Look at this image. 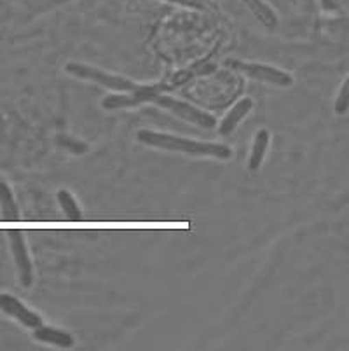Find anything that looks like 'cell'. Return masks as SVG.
<instances>
[{
  "mask_svg": "<svg viewBox=\"0 0 349 351\" xmlns=\"http://www.w3.org/2000/svg\"><path fill=\"white\" fill-rule=\"evenodd\" d=\"M0 212L4 220L14 222L19 219V210L14 201V194H12L11 187L5 182H0Z\"/></svg>",
  "mask_w": 349,
  "mask_h": 351,
  "instance_id": "7c38bea8",
  "label": "cell"
},
{
  "mask_svg": "<svg viewBox=\"0 0 349 351\" xmlns=\"http://www.w3.org/2000/svg\"><path fill=\"white\" fill-rule=\"evenodd\" d=\"M158 93H163V86H143L134 91V93H119V95H108L104 100L101 107L107 110H115V108H131L139 107L145 101H152L154 97Z\"/></svg>",
  "mask_w": 349,
  "mask_h": 351,
  "instance_id": "8992f818",
  "label": "cell"
},
{
  "mask_svg": "<svg viewBox=\"0 0 349 351\" xmlns=\"http://www.w3.org/2000/svg\"><path fill=\"white\" fill-rule=\"evenodd\" d=\"M230 69L238 70V72L245 73L246 77L254 79V81L265 82V84H274L280 88H288L293 84V77L285 70L276 69L271 65H262V63H246L239 62V60H229Z\"/></svg>",
  "mask_w": 349,
  "mask_h": 351,
  "instance_id": "277c9868",
  "label": "cell"
},
{
  "mask_svg": "<svg viewBox=\"0 0 349 351\" xmlns=\"http://www.w3.org/2000/svg\"><path fill=\"white\" fill-rule=\"evenodd\" d=\"M252 108H254V101H252V98H243V100H239L238 104H236L234 107L230 108L229 112H227V116L224 117L222 123H220L219 126L220 135H230V133L234 132L236 128H238V124L248 116Z\"/></svg>",
  "mask_w": 349,
  "mask_h": 351,
  "instance_id": "9c48e42d",
  "label": "cell"
},
{
  "mask_svg": "<svg viewBox=\"0 0 349 351\" xmlns=\"http://www.w3.org/2000/svg\"><path fill=\"white\" fill-rule=\"evenodd\" d=\"M0 309L8 315V317L14 318L19 324L25 325L27 328H37L43 325V318L30 308L23 304V302L16 299L11 293H0Z\"/></svg>",
  "mask_w": 349,
  "mask_h": 351,
  "instance_id": "52a82bcc",
  "label": "cell"
},
{
  "mask_svg": "<svg viewBox=\"0 0 349 351\" xmlns=\"http://www.w3.org/2000/svg\"><path fill=\"white\" fill-rule=\"evenodd\" d=\"M34 337L38 341V343L51 344V346L56 348H72L75 344V339H73L72 334L65 330H60V328L49 327V325H40V327L34 328Z\"/></svg>",
  "mask_w": 349,
  "mask_h": 351,
  "instance_id": "ba28073f",
  "label": "cell"
},
{
  "mask_svg": "<svg viewBox=\"0 0 349 351\" xmlns=\"http://www.w3.org/2000/svg\"><path fill=\"white\" fill-rule=\"evenodd\" d=\"M334 110L339 116H344L349 110V75L346 77V81L342 82L341 89H339V95L337 98H335L334 104Z\"/></svg>",
  "mask_w": 349,
  "mask_h": 351,
  "instance_id": "5bb4252c",
  "label": "cell"
},
{
  "mask_svg": "<svg viewBox=\"0 0 349 351\" xmlns=\"http://www.w3.org/2000/svg\"><path fill=\"white\" fill-rule=\"evenodd\" d=\"M152 104L159 105V107L165 108V110H169L173 116L180 117V119L187 121V123L196 124V126H201V128L215 126V119H213V116H210V114L201 110V108L192 107V105L187 104V101H182L178 100V98L169 97V95L158 93L156 97H154Z\"/></svg>",
  "mask_w": 349,
  "mask_h": 351,
  "instance_id": "3957f363",
  "label": "cell"
},
{
  "mask_svg": "<svg viewBox=\"0 0 349 351\" xmlns=\"http://www.w3.org/2000/svg\"><path fill=\"white\" fill-rule=\"evenodd\" d=\"M243 4L248 8V11L264 25L265 28H276L278 27V16L273 11V8H269L264 0H243Z\"/></svg>",
  "mask_w": 349,
  "mask_h": 351,
  "instance_id": "8fae6325",
  "label": "cell"
},
{
  "mask_svg": "<svg viewBox=\"0 0 349 351\" xmlns=\"http://www.w3.org/2000/svg\"><path fill=\"white\" fill-rule=\"evenodd\" d=\"M56 142L60 143V147H63V149H67V151H70V152H75V154H82V152L88 151L86 143L79 142V140H73L72 136H69V135L58 136Z\"/></svg>",
  "mask_w": 349,
  "mask_h": 351,
  "instance_id": "9a60e30c",
  "label": "cell"
},
{
  "mask_svg": "<svg viewBox=\"0 0 349 351\" xmlns=\"http://www.w3.org/2000/svg\"><path fill=\"white\" fill-rule=\"evenodd\" d=\"M9 247H11L12 258H14V266L18 269L19 282L25 289H30L34 285V266H32V258L28 254L27 241H25L23 232L18 229H9L8 231Z\"/></svg>",
  "mask_w": 349,
  "mask_h": 351,
  "instance_id": "5b68a950",
  "label": "cell"
},
{
  "mask_svg": "<svg viewBox=\"0 0 349 351\" xmlns=\"http://www.w3.org/2000/svg\"><path fill=\"white\" fill-rule=\"evenodd\" d=\"M169 4H178V5H184V8L189 9H200L203 11L206 8V2L204 0H166Z\"/></svg>",
  "mask_w": 349,
  "mask_h": 351,
  "instance_id": "2e32d148",
  "label": "cell"
},
{
  "mask_svg": "<svg viewBox=\"0 0 349 351\" xmlns=\"http://www.w3.org/2000/svg\"><path fill=\"white\" fill-rule=\"evenodd\" d=\"M67 73L73 75L77 79H82V81H91L95 84H100L104 88L114 89V91H123V93H134L142 88V84H136V82L130 81V79L123 77V75H114V73H108L101 69H96V66L86 65V63H67L65 66Z\"/></svg>",
  "mask_w": 349,
  "mask_h": 351,
  "instance_id": "7a4b0ae2",
  "label": "cell"
},
{
  "mask_svg": "<svg viewBox=\"0 0 349 351\" xmlns=\"http://www.w3.org/2000/svg\"><path fill=\"white\" fill-rule=\"evenodd\" d=\"M136 138L140 143L154 149H163V151L182 152V154L196 156V158H215V159H229L232 151L224 143H211V142H197V140L182 138L169 133L150 132V130H142L136 133Z\"/></svg>",
  "mask_w": 349,
  "mask_h": 351,
  "instance_id": "6da1fadb",
  "label": "cell"
},
{
  "mask_svg": "<svg viewBox=\"0 0 349 351\" xmlns=\"http://www.w3.org/2000/svg\"><path fill=\"white\" fill-rule=\"evenodd\" d=\"M56 199H58V203H60V206H62V210H63V213H65L67 219L69 220H81L82 219L81 208H79V205H77L75 197H73L69 191H65V189L60 191V193L56 194Z\"/></svg>",
  "mask_w": 349,
  "mask_h": 351,
  "instance_id": "4fadbf2b",
  "label": "cell"
},
{
  "mask_svg": "<svg viewBox=\"0 0 349 351\" xmlns=\"http://www.w3.org/2000/svg\"><path fill=\"white\" fill-rule=\"evenodd\" d=\"M269 142H271V135H269L267 130H258L257 135H255L254 145H252V152H250L248 158V170L257 171L262 166V161L265 158V152H267Z\"/></svg>",
  "mask_w": 349,
  "mask_h": 351,
  "instance_id": "30bf717a",
  "label": "cell"
}]
</instances>
